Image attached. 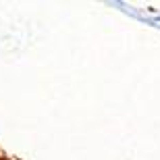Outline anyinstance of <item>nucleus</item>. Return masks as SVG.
Masks as SVG:
<instances>
[]
</instances>
